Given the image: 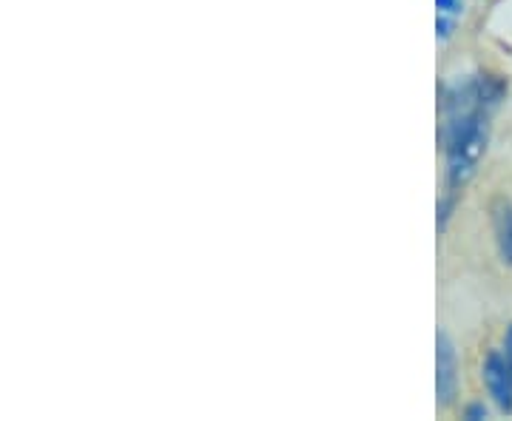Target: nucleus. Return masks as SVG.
<instances>
[{
  "label": "nucleus",
  "instance_id": "1",
  "mask_svg": "<svg viewBox=\"0 0 512 421\" xmlns=\"http://www.w3.org/2000/svg\"><path fill=\"white\" fill-rule=\"evenodd\" d=\"M510 83L501 74H470L444 86L439 94L441 131L447 168L444 191H461L473 180L490 143V117L504 103Z\"/></svg>",
  "mask_w": 512,
  "mask_h": 421
},
{
  "label": "nucleus",
  "instance_id": "2",
  "mask_svg": "<svg viewBox=\"0 0 512 421\" xmlns=\"http://www.w3.org/2000/svg\"><path fill=\"white\" fill-rule=\"evenodd\" d=\"M458 396V356L453 339L439 330L436 336V402L441 410L453 407Z\"/></svg>",
  "mask_w": 512,
  "mask_h": 421
},
{
  "label": "nucleus",
  "instance_id": "3",
  "mask_svg": "<svg viewBox=\"0 0 512 421\" xmlns=\"http://www.w3.org/2000/svg\"><path fill=\"white\" fill-rule=\"evenodd\" d=\"M481 382L487 387L490 399H493L495 410L512 416V373L501 350H490L481 362Z\"/></svg>",
  "mask_w": 512,
  "mask_h": 421
},
{
  "label": "nucleus",
  "instance_id": "4",
  "mask_svg": "<svg viewBox=\"0 0 512 421\" xmlns=\"http://www.w3.org/2000/svg\"><path fill=\"white\" fill-rule=\"evenodd\" d=\"M490 225H493V239L498 259L512 268V200L498 194L490 202Z\"/></svg>",
  "mask_w": 512,
  "mask_h": 421
},
{
  "label": "nucleus",
  "instance_id": "5",
  "mask_svg": "<svg viewBox=\"0 0 512 421\" xmlns=\"http://www.w3.org/2000/svg\"><path fill=\"white\" fill-rule=\"evenodd\" d=\"M456 202H458L456 191H444V197H441L439 205H436V228H439V234H444V231H447V225H450V220H453Z\"/></svg>",
  "mask_w": 512,
  "mask_h": 421
},
{
  "label": "nucleus",
  "instance_id": "6",
  "mask_svg": "<svg viewBox=\"0 0 512 421\" xmlns=\"http://www.w3.org/2000/svg\"><path fill=\"white\" fill-rule=\"evenodd\" d=\"M461 419L467 421H484L490 419V407L484 402H470L461 407Z\"/></svg>",
  "mask_w": 512,
  "mask_h": 421
},
{
  "label": "nucleus",
  "instance_id": "7",
  "mask_svg": "<svg viewBox=\"0 0 512 421\" xmlns=\"http://www.w3.org/2000/svg\"><path fill=\"white\" fill-rule=\"evenodd\" d=\"M453 32H456V20H453V15H441L439 12V18H436V35H439L441 40H450Z\"/></svg>",
  "mask_w": 512,
  "mask_h": 421
},
{
  "label": "nucleus",
  "instance_id": "8",
  "mask_svg": "<svg viewBox=\"0 0 512 421\" xmlns=\"http://www.w3.org/2000/svg\"><path fill=\"white\" fill-rule=\"evenodd\" d=\"M436 9H439L441 15H453L456 18L458 12L464 9V3L461 0H436Z\"/></svg>",
  "mask_w": 512,
  "mask_h": 421
},
{
  "label": "nucleus",
  "instance_id": "9",
  "mask_svg": "<svg viewBox=\"0 0 512 421\" xmlns=\"http://www.w3.org/2000/svg\"><path fill=\"white\" fill-rule=\"evenodd\" d=\"M501 356H504V362L510 367L512 373V325L504 330V339H501Z\"/></svg>",
  "mask_w": 512,
  "mask_h": 421
}]
</instances>
